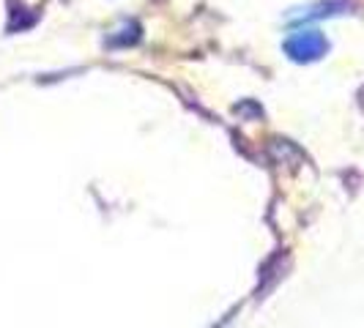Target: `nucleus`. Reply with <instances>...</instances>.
Wrapping results in <instances>:
<instances>
[{
    "label": "nucleus",
    "mask_w": 364,
    "mask_h": 328,
    "mask_svg": "<svg viewBox=\"0 0 364 328\" xmlns=\"http://www.w3.org/2000/svg\"><path fill=\"white\" fill-rule=\"evenodd\" d=\"M326 50H328V44L321 31H296V33L285 41V53L291 55L293 60H299V63L318 60Z\"/></svg>",
    "instance_id": "obj_1"
}]
</instances>
